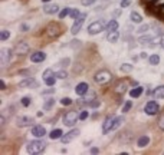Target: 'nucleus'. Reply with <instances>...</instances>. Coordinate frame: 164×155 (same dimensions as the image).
<instances>
[{"label": "nucleus", "instance_id": "15", "mask_svg": "<svg viewBox=\"0 0 164 155\" xmlns=\"http://www.w3.org/2000/svg\"><path fill=\"white\" fill-rule=\"evenodd\" d=\"M127 88H128V83H127V82H120V83L114 88V92L115 93H118V95H123V93L127 92Z\"/></svg>", "mask_w": 164, "mask_h": 155}, {"label": "nucleus", "instance_id": "41", "mask_svg": "<svg viewBox=\"0 0 164 155\" xmlns=\"http://www.w3.org/2000/svg\"><path fill=\"white\" fill-rule=\"evenodd\" d=\"M158 126H160V129L164 131V114L160 116V119H158Z\"/></svg>", "mask_w": 164, "mask_h": 155}, {"label": "nucleus", "instance_id": "30", "mask_svg": "<svg viewBox=\"0 0 164 155\" xmlns=\"http://www.w3.org/2000/svg\"><path fill=\"white\" fill-rule=\"evenodd\" d=\"M121 72H125V73H128V72H131L132 71V65H128V63H125V65H123L121 68Z\"/></svg>", "mask_w": 164, "mask_h": 155}, {"label": "nucleus", "instance_id": "4", "mask_svg": "<svg viewBox=\"0 0 164 155\" xmlns=\"http://www.w3.org/2000/svg\"><path fill=\"white\" fill-rule=\"evenodd\" d=\"M85 19H86V13H81L79 16L75 19V23H74V26H72V29H71V33H72V35H78V32L82 29V25H83Z\"/></svg>", "mask_w": 164, "mask_h": 155}, {"label": "nucleus", "instance_id": "55", "mask_svg": "<svg viewBox=\"0 0 164 155\" xmlns=\"http://www.w3.org/2000/svg\"><path fill=\"white\" fill-rule=\"evenodd\" d=\"M146 1H148V3H151V1H156V0H146Z\"/></svg>", "mask_w": 164, "mask_h": 155}, {"label": "nucleus", "instance_id": "28", "mask_svg": "<svg viewBox=\"0 0 164 155\" xmlns=\"http://www.w3.org/2000/svg\"><path fill=\"white\" fill-rule=\"evenodd\" d=\"M13 52H15V50H13ZM13 52H12V50H3V55H1V56H3V60H12V56H13L12 53H13Z\"/></svg>", "mask_w": 164, "mask_h": 155}, {"label": "nucleus", "instance_id": "29", "mask_svg": "<svg viewBox=\"0 0 164 155\" xmlns=\"http://www.w3.org/2000/svg\"><path fill=\"white\" fill-rule=\"evenodd\" d=\"M53 104H55V99H48V101L45 102V105H43V108H45V111H49L50 108L53 106Z\"/></svg>", "mask_w": 164, "mask_h": 155}, {"label": "nucleus", "instance_id": "6", "mask_svg": "<svg viewBox=\"0 0 164 155\" xmlns=\"http://www.w3.org/2000/svg\"><path fill=\"white\" fill-rule=\"evenodd\" d=\"M13 50H15V53L17 56H25L26 53H29V45L26 42H19Z\"/></svg>", "mask_w": 164, "mask_h": 155}, {"label": "nucleus", "instance_id": "42", "mask_svg": "<svg viewBox=\"0 0 164 155\" xmlns=\"http://www.w3.org/2000/svg\"><path fill=\"white\" fill-rule=\"evenodd\" d=\"M86 118H88V112H86V111H82L81 114H79V119L83 121V119H86Z\"/></svg>", "mask_w": 164, "mask_h": 155}, {"label": "nucleus", "instance_id": "44", "mask_svg": "<svg viewBox=\"0 0 164 155\" xmlns=\"http://www.w3.org/2000/svg\"><path fill=\"white\" fill-rule=\"evenodd\" d=\"M147 30H148V25H143L138 29V33H144V32H147Z\"/></svg>", "mask_w": 164, "mask_h": 155}, {"label": "nucleus", "instance_id": "2", "mask_svg": "<svg viewBox=\"0 0 164 155\" xmlns=\"http://www.w3.org/2000/svg\"><path fill=\"white\" fill-rule=\"evenodd\" d=\"M94 79H95V82H97V83H99V85H104V83H108V82L112 79V75H111V72H108V71H99V72H97V73H95Z\"/></svg>", "mask_w": 164, "mask_h": 155}, {"label": "nucleus", "instance_id": "20", "mask_svg": "<svg viewBox=\"0 0 164 155\" xmlns=\"http://www.w3.org/2000/svg\"><path fill=\"white\" fill-rule=\"evenodd\" d=\"M118 37H120V33L117 32V30H114V32H108V35H107V40L111 42V43H115V42L118 40Z\"/></svg>", "mask_w": 164, "mask_h": 155}, {"label": "nucleus", "instance_id": "19", "mask_svg": "<svg viewBox=\"0 0 164 155\" xmlns=\"http://www.w3.org/2000/svg\"><path fill=\"white\" fill-rule=\"evenodd\" d=\"M64 137V132H62V129H59V128H56V129H53L52 132L49 134V138L50 139H61Z\"/></svg>", "mask_w": 164, "mask_h": 155}, {"label": "nucleus", "instance_id": "18", "mask_svg": "<svg viewBox=\"0 0 164 155\" xmlns=\"http://www.w3.org/2000/svg\"><path fill=\"white\" fill-rule=\"evenodd\" d=\"M27 86H30V88L35 86V88H36V86H38V82L35 81V79H30V78H29V79H26V81L20 82V88H27Z\"/></svg>", "mask_w": 164, "mask_h": 155}, {"label": "nucleus", "instance_id": "38", "mask_svg": "<svg viewBox=\"0 0 164 155\" xmlns=\"http://www.w3.org/2000/svg\"><path fill=\"white\" fill-rule=\"evenodd\" d=\"M61 104H62V105H71V104H72V99L71 98H62L61 99Z\"/></svg>", "mask_w": 164, "mask_h": 155}, {"label": "nucleus", "instance_id": "22", "mask_svg": "<svg viewBox=\"0 0 164 155\" xmlns=\"http://www.w3.org/2000/svg\"><path fill=\"white\" fill-rule=\"evenodd\" d=\"M148 144H150V138H148L147 135H144V137H140L138 142H137V145H138L140 148H144V147H147Z\"/></svg>", "mask_w": 164, "mask_h": 155}, {"label": "nucleus", "instance_id": "14", "mask_svg": "<svg viewBox=\"0 0 164 155\" xmlns=\"http://www.w3.org/2000/svg\"><path fill=\"white\" fill-rule=\"evenodd\" d=\"M45 134H46L45 126H42V125H36V126H33V129H32L33 137H36V138H42V137H45Z\"/></svg>", "mask_w": 164, "mask_h": 155}, {"label": "nucleus", "instance_id": "8", "mask_svg": "<svg viewBox=\"0 0 164 155\" xmlns=\"http://www.w3.org/2000/svg\"><path fill=\"white\" fill-rule=\"evenodd\" d=\"M102 29H104V23H101V22H94V23H91L88 26V33L89 35H98L99 32H102Z\"/></svg>", "mask_w": 164, "mask_h": 155}, {"label": "nucleus", "instance_id": "37", "mask_svg": "<svg viewBox=\"0 0 164 155\" xmlns=\"http://www.w3.org/2000/svg\"><path fill=\"white\" fill-rule=\"evenodd\" d=\"M20 102H22V105L23 106H29L30 105V98H29V96H25V98H22Z\"/></svg>", "mask_w": 164, "mask_h": 155}, {"label": "nucleus", "instance_id": "50", "mask_svg": "<svg viewBox=\"0 0 164 155\" xmlns=\"http://www.w3.org/2000/svg\"><path fill=\"white\" fill-rule=\"evenodd\" d=\"M99 149L98 148H91V154H98Z\"/></svg>", "mask_w": 164, "mask_h": 155}, {"label": "nucleus", "instance_id": "53", "mask_svg": "<svg viewBox=\"0 0 164 155\" xmlns=\"http://www.w3.org/2000/svg\"><path fill=\"white\" fill-rule=\"evenodd\" d=\"M160 42H161V46H163V49H164V39H161Z\"/></svg>", "mask_w": 164, "mask_h": 155}, {"label": "nucleus", "instance_id": "10", "mask_svg": "<svg viewBox=\"0 0 164 155\" xmlns=\"http://www.w3.org/2000/svg\"><path fill=\"white\" fill-rule=\"evenodd\" d=\"M78 135H79V129H72V131H69L66 135H64L61 139H62V142H64V144H68V142L74 141Z\"/></svg>", "mask_w": 164, "mask_h": 155}, {"label": "nucleus", "instance_id": "43", "mask_svg": "<svg viewBox=\"0 0 164 155\" xmlns=\"http://www.w3.org/2000/svg\"><path fill=\"white\" fill-rule=\"evenodd\" d=\"M97 0H82V4L83 6H91L92 3H95Z\"/></svg>", "mask_w": 164, "mask_h": 155}, {"label": "nucleus", "instance_id": "34", "mask_svg": "<svg viewBox=\"0 0 164 155\" xmlns=\"http://www.w3.org/2000/svg\"><path fill=\"white\" fill-rule=\"evenodd\" d=\"M153 40V37L151 36H146V37H140L138 42L141 43V45H146V43H148V42H151Z\"/></svg>", "mask_w": 164, "mask_h": 155}, {"label": "nucleus", "instance_id": "46", "mask_svg": "<svg viewBox=\"0 0 164 155\" xmlns=\"http://www.w3.org/2000/svg\"><path fill=\"white\" fill-rule=\"evenodd\" d=\"M89 105L92 106V108H97V106L99 105V101H98V99H94V101H92V102H91Z\"/></svg>", "mask_w": 164, "mask_h": 155}, {"label": "nucleus", "instance_id": "33", "mask_svg": "<svg viewBox=\"0 0 164 155\" xmlns=\"http://www.w3.org/2000/svg\"><path fill=\"white\" fill-rule=\"evenodd\" d=\"M9 37H10V32H7V30H1V35H0V39L4 42L7 40Z\"/></svg>", "mask_w": 164, "mask_h": 155}, {"label": "nucleus", "instance_id": "27", "mask_svg": "<svg viewBox=\"0 0 164 155\" xmlns=\"http://www.w3.org/2000/svg\"><path fill=\"white\" fill-rule=\"evenodd\" d=\"M43 81H45V83H46L48 86H53V85H55V82H56V76H55V75H52V76L46 78V79H43Z\"/></svg>", "mask_w": 164, "mask_h": 155}, {"label": "nucleus", "instance_id": "32", "mask_svg": "<svg viewBox=\"0 0 164 155\" xmlns=\"http://www.w3.org/2000/svg\"><path fill=\"white\" fill-rule=\"evenodd\" d=\"M55 76H56L58 79H65L66 76H68V73H66L65 71H58L56 73H55Z\"/></svg>", "mask_w": 164, "mask_h": 155}, {"label": "nucleus", "instance_id": "13", "mask_svg": "<svg viewBox=\"0 0 164 155\" xmlns=\"http://www.w3.org/2000/svg\"><path fill=\"white\" fill-rule=\"evenodd\" d=\"M89 89V86H88V83H85V82H81V83H78L76 85V88H75V92H76V95H79V96H83L86 92Z\"/></svg>", "mask_w": 164, "mask_h": 155}, {"label": "nucleus", "instance_id": "35", "mask_svg": "<svg viewBox=\"0 0 164 155\" xmlns=\"http://www.w3.org/2000/svg\"><path fill=\"white\" fill-rule=\"evenodd\" d=\"M131 106H132V102H131V101L125 102V105L123 106V112H124V114H125V112H128V111L131 109Z\"/></svg>", "mask_w": 164, "mask_h": 155}, {"label": "nucleus", "instance_id": "3", "mask_svg": "<svg viewBox=\"0 0 164 155\" xmlns=\"http://www.w3.org/2000/svg\"><path fill=\"white\" fill-rule=\"evenodd\" d=\"M78 119H79V114H78L76 111H71V112L65 114V116H64V123H65L66 126H74Z\"/></svg>", "mask_w": 164, "mask_h": 155}, {"label": "nucleus", "instance_id": "52", "mask_svg": "<svg viewBox=\"0 0 164 155\" xmlns=\"http://www.w3.org/2000/svg\"><path fill=\"white\" fill-rule=\"evenodd\" d=\"M52 92H53V89H46V90H43V92H42V93H43V95H45V93H52Z\"/></svg>", "mask_w": 164, "mask_h": 155}, {"label": "nucleus", "instance_id": "54", "mask_svg": "<svg viewBox=\"0 0 164 155\" xmlns=\"http://www.w3.org/2000/svg\"><path fill=\"white\" fill-rule=\"evenodd\" d=\"M42 1H43V3H48V1H50V0H42Z\"/></svg>", "mask_w": 164, "mask_h": 155}, {"label": "nucleus", "instance_id": "24", "mask_svg": "<svg viewBox=\"0 0 164 155\" xmlns=\"http://www.w3.org/2000/svg\"><path fill=\"white\" fill-rule=\"evenodd\" d=\"M130 17H131V22H134V23H141V22H143V17H141V15H140V13H137V12H132Z\"/></svg>", "mask_w": 164, "mask_h": 155}, {"label": "nucleus", "instance_id": "48", "mask_svg": "<svg viewBox=\"0 0 164 155\" xmlns=\"http://www.w3.org/2000/svg\"><path fill=\"white\" fill-rule=\"evenodd\" d=\"M69 62H71V60H69V57H68V59H64V60L61 62V66H66V63H69Z\"/></svg>", "mask_w": 164, "mask_h": 155}, {"label": "nucleus", "instance_id": "7", "mask_svg": "<svg viewBox=\"0 0 164 155\" xmlns=\"http://www.w3.org/2000/svg\"><path fill=\"white\" fill-rule=\"evenodd\" d=\"M158 111H160V106H158V104L154 102V101L147 102V105H146V108H144V112H146L147 115H157L158 114Z\"/></svg>", "mask_w": 164, "mask_h": 155}, {"label": "nucleus", "instance_id": "21", "mask_svg": "<svg viewBox=\"0 0 164 155\" xmlns=\"http://www.w3.org/2000/svg\"><path fill=\"white\" fill-rule=\"evenodd\" d=\"M153 93H154V98L156 99H163L164 98V85L156 88V90H154Z\"/></svg>", "mask_w": 164, "mask_h": 155}, {"label": "nucleus", "instance_id": "23", "mask_svg": "<svg viewBox=\"0 0 164 155\" xmlns=\"http://www.w3.org/2000/svg\"><path fill=\"white\" fill-rule=\"evenodd\" d=\"M143 88L141 86H137V88H134V89H131V92H130V95H131V98H138L140 95L143 93Z\"/></svg>", "mask_w": 164, "mask_h": 155}, {"label": "nucleus", "instance_id": "1", "mask_svg": "<svg viewBox=\"0 0 164 155\" xmlns=\"http://www.w3.org/2000/svg\"><path fill=\"white\" fill-rule=\"evenodd\" d=\"M45 148H46V142L36 139V141H32L27 144V152L29 154H41Z\"/></svg>", "mask_w": 164, "mask_h": 155}, {"label": "nucleus", "instance_id": "49", "mask_svg": "<svg viewBox=\"0 0 164 155\" xmlns=\"http://www.w3.org/2000/svg\"><path fill=\"white\" fill-rule=\"evenodd\" d=\"M0 86H1V88H0L1 90H4V89H6V83H4V81H3V79L0 81Z\"/></svg>", "mask_w": 164, "mask_h": 155}, {"label": "nucleus", "instance_id": "31", "mask_svg": "<svg viewBox=\"0 0 164 155\" xmlns=\"http://www.w3.org/2000/svg\"><path fill=\"white\" fill-rule=\"evenodd\" d=\"M69 13H71V9H69V7H65L64 10H62V12H61V13H59V19H64V17H66L68 15H69Z\"/></svg>", "mask_w": 164, "mask_h": 155}, {"label": "nucleus", "instance_id": "45", "mask_svg": "<svg viewBox=\"0 0 164 155\" xmlns=\"http://www.w3.org/2000/svg\"><path fill=\"white\" fill-rule=\"evenodd\" d=\"M130 4H131L130 0H123V1H121V7H128Z\"/></svg>", "mask_w": 164, "mask_h": 155}, {"label": "nucleus", "instance_id": "9", "mask_svg": "<svg viewBox=\"0 0 164 155\" xmlns=\"http://www.w3.org/2000/svg\"><path fill=\"white\" fill-rule=\"evenodd\" d=\"M16 125L19 128H26V126L33 125V119L32 118H29V116H20V118H17Z\"/></svg>", "mask_w": 164, "mask_h": 155}, {"label": "nucleus", "instance_id": "25", "mask_svg": "<svg viewBox=\"0 0 164 155\" xmlns=\"http://www.w3.org/2000/svg\"><path fill=\"white\" fill-rule=\"evenodd\" d=\"M117 29H118V22H117V20H111V22L107 25L108 32H114V30H117Z\"/></svg>", "mask_w": 164, "mask_h": 155}, {"label": "nucleus", "instance_id": "36", "mask_svg": "<svg viewBox=\"0 0 164 155\" xmlns=\"http://www.w3.org/2000/svg\"><path fill=\"white\" fill-rule=\"evenodd\" d=\"M81 13H79V10L78 9H75V10H71V13H69V16L72 17V19H76V17L79 16Z\"/></svg>", "mask_w": 164, "mask_h": 155}, {"label": "nucleus", "instance_id": "39", "mask_svg": "<svg viewBox=\"0 0 164 155\" xmlns=\"http://www.w3.org/2000/svg\"><path fill=\"white\" fill-rule=\"evenodd\" d=\"M52 75H55V73H53V71H52V69H46V71L43 72V79L49 78V76H52Z\"/></svg>", "mask_w": 164, "mask_h": 155}, {"label": "nucleus", "instance_id": "40", "mask_svg": "<svg viewBox=\"0 0 164 155\" xmlns=\"http://www.w3.org/2000/svg\"><path fill=\"white\" fill-rule=\"evenodd\" d=\"M164 6V0H156L154 1V7L156 9H160V7H163Z\"/></svg>", "mask_w": 164, "mask_h": 155}, {"label": "nucleus", "instance_id": "11", "mask_svg": "<svg viewBox=\"0 0 164 155\" xmlns=\"http://www.w3.org/2000/svg\"><path fill=\"white\" fill-rule=\"evenodd\" d=\"M46 59V53L45 52H41V50H38V52H33L32 55H30V60L35 62V63H39V62H43Z\"/></svg>", "mask_w": 164, "mask_h": 155}, {"label": "nucleus", "instance_id": "51", "mask_svg": "<svg viewBox=\"0 0 164 155\" xmlns=\"http://www.w3.org/2000/svg\"><path fill=\"white\" fill-rule=\"evenodd\" d=\"M160 16H161V19L164 20V6L163 7H160Z\"/></svg>", "mask_w": 164, "mask_h": 155}, {"label": "nucleus", "instance_id": "47", "mask_svg": "<svg viewBox=\"0 0 164 155\" xmlns=\"http://www.w3.org/2000/svg\"><path fill=\"white\" fill-rule=\"evenodd\" d=\"M27 29H29V26L25 25V23H23V25L20 26V30H22V32H27Z\"/></svg>", "mask_w": 164, "mask_h": 155}, {"label": "nucleus", "instance_id": "12", "mask_svg": "<svg viewBox=\"0 0 164 155\" xmlns=\"http://www.w3.org/2000/svg\"><path fill=\"white\" fill-rule=\"evenodd\" d=\"M114 121H115V116H108L105 119V122L102 125V132L107 134L109 131H112V125H114Z\"/></svg>", "mask_w": 164, "mask_h": 155}, {"label": "nucleus", "instance_id": "26", "mask_svg": "<svg viewBox=\"0 0 164 155\" xmlns=\"http://www.w3.org/2000/svg\"><path fill=\"white\" fill-rule=\"evenodd\" d=\"M148 62H150V65H158L160 63V56L158 55H151L148 57Z\"/></svg>", "mask_w": 164, "mask_h": 155}, {"label": "nucleus", "instance_id": "5", "mask_svg": "<svg viewBox=\"0 0 164 155\" xmlns=\"http://www.w3.org/2000/svg\"><path fill=\"white\" fill-rule=\"evenodd\" d=\"M59 33H61V26L58 23L52 22V23H49L46 26V35L49 37H56V36H59Z\"/></svg>", "mask_w": 164, "mask_h": 155}, {"label": "nucleus", "instance_id": "17", "mask_svg": "<svg viewBox=\"0 0 164 155\" xmlns=\"http://www.w3.org/2000/svg\"><path fill=\"white\" fill-rule=\"evenodd\" d=\"M94 99H95V92H94V90H89V89H88V92L83 95V99L81 101V104H83V102H86V104H91Z\"/></svg>", "mask_w": 164, "mask_h": 155}, {"label": "nucleus", "instance_id": "16", "mask_svg": "<svg viewBox=\"0 0 164 155\" xmlns=\"http://www.w3.org/2000/svg\"><path fill=\"white\" fill-rule=\"evenodd\" d=\"M43 12H45L46 15H53V13H58V12H59V6H58V4H45Z\"/></svg>", "mask_w": 164, "mask_h": 155}]
</instances>
